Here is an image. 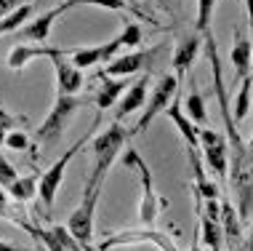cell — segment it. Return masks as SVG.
Masks as SVG:
<instances>
[{"label": "cell", "mask_w": 253, "mask_h": 251, "mask_svg": "<svg viewBox=\"0 0 253 251\" xmlns=\"http://www.w3.org/2000/svg\"><path fill=\"white\" fill-rule=\"evenodd\" d=\"M131 134L126 128H120V120H115L112 126H107L101 134L91 139V152H93V171L88 176L91 185H104L109 168L115 166V160L120 158V152L126 150V142Z\"/></svg>", "instance_id": "cell-1"}, {"label": "cell", "mask_w": 253, "mask_h": 251, "mask_svg": "<svg viewBox=\"0 0 253 251\" xmlns=\"http://www.w3.org/2000/svg\"><path fill=\"white\" fill-rule=\"evenodd\" d=\"M123 166L128 171H133L141 182V201H139V222L144 227H155L157 219H160L163 208H168V201H163L155 190V179H152V171H149L147 160L141 158L136 150H126L123 155Z\"/></svg>", "instance_id": "cell-2"}, {"label": "cell", "mask_w": 253, "mask_h": 251, "mask_svg": "<svg viewBox=\"0 0 253 251\" xmlns=\"http://www.w3.org/2000/svg\"><path fill=\"white\" fill-rule=\"evenodd\" d=\"M88 97H67V94H56V99H53V107L48 110L45 115V120L40 123V128L35 131V142L40 145H56L61 139V134H64L67 123H70V118L75 112L80 110L83 104H88Z\"/></svg>", "instance_id": "cell-3"}, {"label": "cell", "mask_w": 253, "mask_h": 251, "mask_svg": "<svg viewBox=\"0 0 253 251\" xmlns=\"http://www.w3.org/2000/svg\"><path fill=\"white\" fill-rule=\"evenodd\" d=\"M181 91V80L176 78V72L170 75V72H166V75L157 78V83L152 86V94L147 97V104H144V112H141V118L136 120V126L131 128V137H139V134H144L149 126L157 120V115H163L170 107V101H173V97Z\"/></svg>", "instance_id": "cell-4"}, {"label": "cell", "mask_w": 253, "mask_h": 251, "mask_svg": "<svg viewBox=\"0 0 253 251\" xmlns=\"http://www.w3.org/2000/svg\"><path fill=\"white\" fill-rule=\"evenodd\" d=\"M93 137V128L85 134V137H80L75 145L70 147V150H64L56 158V163H53L51 168H45L43 174H40V185H38V198L43 201V206L53 208V203H56V195H59V190H61V182H64V174H67V166L72 163V158L78 155V150H83V147L88 145V139Z\"/></svg>", "instance_id": "cell-5"}, {"label": "cell", "mask_w": 253, "mask_h": 251, "mask_svg": "<svg viewBox=\"0 0 253 251\" xmlns=\"http://www.w3.org/2000/svg\"><path fill=\"white\" fill-rule=\"evenodd\" d=\"M139 243H152L157 251H179L176 241L170 238L168 233L157 227H136V230H118V233H109L104 241L99 243L101 251H109V249H118V246H139Z\"/></svg>", "instance_id": "cell-6"}, {"label": "cell", "mask_w": 253, "mask_h": 251, "mask_svg": "<svg viewBox=\"0 0 253 251\" xmlns=\"http://www.w3.org/2000/svg\"><path fill=\"white\" fill-rule=\"evenodd\" d=\"M101 187L104 185H91V182H85L83 198H80L78 208H75L70 214V219H67L70 233L80 243L93 241V222H96V206H99V198H101Z\"/></svg>", "instance_id": "cell-7"}, {"label": "cell", "mask_w": 253, "mask_h": 251, "mask_svg": "<svg viewBox=\"0 0 253 251\" xmlns=\"http://www.w3.org/2000/svg\"><path fill=\"white\" fill-rule=\"evenodd\" d=\"M200 152L208 171H213L216 179H227L229 168V142L227 134H218L216 128H200Z\"/></svg>", "instance_id": "cell-8"}, {"label": "cell", "mask_w": 253, "mask_h": 251, "mask_svg": "<svg viewBox=\"0 0 253 251\" xmlns=\"http://www.w3.org/2000/svg\"><path fill=\"white\" fill-rule=\"evenodd\" d=\"M163 53V46H155V49H144V51H131V53H118L112 62L104 64L101 75H112V78H128L139 70L152 72V67L157 64Z\"/></svg>", "instance_id": "cell-9"}, {"label": "cell", "mask_w": 253, "mask_h": 251, "mask_svg": "<svg viewBox=\"0 0 253 251\" xmlns=\"http://www.w3.org/2000/svg\"><path fill=\"white\" fill-rule=\"evenodd\" d=\"M229 185L235 190L237 211H240L243 222H248L251 214H253V150H251L248 158L240 160V163H232Z\"/></svg>", "instance_id": "cell-10"}, {"label": "cell", "mask_w": 253, "mask_h": 251, "mask_svg": "<svg viewBox=\"0 0 253 251\" xmlns=\"http://www.w3.org/2000/svg\"><path fill=\"white\" fill-rule=\"evenodd\" d=\"M70 53H72V49L64 46V51H61L59 56H53L51 64H53V72H56V94L75 97V94H80V88H83V70L70 62Z\"/></svg>", "instance_id": "cell-11"}, {"label": "cell", "mask_w": 253, "mask_h": 251, "mask_svg": "<svg viewBox=\"0 0 253 251\" xmlns=\"http://www.w3.org/2000/svg\"><path fill=\"white\" fill-rule=\"evenodd\" d=\"M64 51V46H43V43H16L13 49L8 51V59H5V64L11 67V70L22 72L27 64L32 62V59H53L59 56V53Z\"/></svg>", "instance_id": "cell-12"}, {"label": "cell", "mask_w": 253, "mask_h": 251, "mask_svg": "<svg viewBox=\"0 0 253 251\" xmlns=\"http://www.w3.org/2000/svg\"><path fill=\"white\" fill-rule=\"evenodd\" d=\"M203 43H205V38H203V32H197V30L192 32V35H184L179 43H176L173 53H170V64H173V72H176V78H179V80H184L187 70L195 64V59H197V53H200Z\"/></svg>", "instance_id": "cell-13"}, {"label": "cell", "mask_w": 253, "mask_h": 251, "mask_svg": "<svg viewBox=\"0 0 253 251\" xmlns=\"http://www.w3.org/2000/svg\"><path fill=\"white\" fill-rule=\"evenodd\" d=\"M229 64L235 67V83H243L253 75V43L243 35L240 27H235V40L229 49Z\"/></svg>", "instance_id": "cell-14"}, {"label": "cell", "mask_w": 253, "mask_h": 251, "mask_svg": "<svg viewBox=\"0 0 253 251\" xmlns=\"http://www.w3.org/2000/svg\"><path fill=\"white\" fill-rule=\"evenodd\" d=\"M181 107H184V99H181V91H179L173 97V101H170V107L166 110V115L170 118V123L176 126V131L181 134L184 145H187L189 150H200V126H195L192 118H189Z\"/></svg>", "instance_id": "cell-15"}, {"label": "cell", "mask_w": 253, "mask_h": 251, "mask_svg": "<svg viewBox=\"0 0 253 251\" xmlns=\"http://www.w3.org/2000/svg\"><path fill=\"white\" fill-rule=\"evenodd\" d=\"M67 11V5L61 3L56 5V8H51V11H45V13H40V16L35 19H30L22 30H16L13 35H16V40H30V43H45L51 35V27H53V19H59L61 13Z\"/></svg>", "instance_id": "cell-16"}, {"label": "cell", "mask_w": 253, "mask_h": 251, "mask_svg": "<svg viewBox=\"0 0 253 251\" xmlns=\"http://www.w3.org/2000/svg\"><path fill=\"white\" fill-rule=\"evenodd\" d=\"M147 91H149V72H144V75H141L139 80H133V83L128 86V91L123 94L118 110H115V120H123V118H128V115L144 110L147 97H149Z\"/></svg>", "instance_id": "cell-17"}, {"label": "cell", "mask_w": 253, "mask_h": 251, "mask_svg": "<svg viewBox=\"0 0 253 251\" xmlns=\"http://www.w3.org/2000/svg\"><path fill=\"white\" fill-rule=\"evenodd\" d=\"M221 230H224V243H227L229 249H237L245 238L243 216L229 201H221Z\"/></svg>", "instance_id": "cell-18"}, {"label": "cell", "mask_w": 253, "mask_h": 251, "mask_svg": "<svg viewBox=\"0 0 253 251\" xmlns=\"http://www.w3.org/2000/svg\"><path fill=\"white\" fill-rule=\"evenodd\" d=\"M99 80V91H96V107H99V112H104L109 110V107H115V101H118L123 97V88L128 86V80L126 78H112V75H96Z\"/></svg>", "instance_id": "cell-19"}, {"label": "cell", "mask_w": 253, "mask_h": 251, "mask_svg": "<svg viewBox=\"0 0 253 251\" xmlns=\"http://www.w3.org/2000/svg\"><path fill=\"white\" fill-rule=\"evenodd\" d=\"M197 225H200V238L203 246L208 251H221L227 243H224V230H221V219H213V216L197 211Z\"/></svg>", "instance_id": "cell-20"}, {"label": "cell", "mask_w": 253, "mask_h": 251, "mask_svg": "<svg viewBox=\"0 0 253 251\" xmlns=\"http://www.w3.org/2000/svg\"><path fill=\"white\" fill-rule=\"evenodd\" d=\"M38 185H40V179L35 174H27V176H19L13 185L5 190V193L11 195V201L13 203H30L32 198L38 195Z\"/></svg>", "instance_id": "cell-21"}, {"label": "cell", "mask_w": 253, "mask_h": 251, "mask_svg": "<svg viewBox=\"0 0 253 251\" xmlns=\"http://www.w3.org/2000/svg\"><path fill=\"white\" fill-rule=\"evenodd\" d=\"M184 110H187V115L192 118L195 126L203 128L205 123H208V110H205V99H203L200 88H192V91H189L187 101H184Z\"/></svg>", "instance_id": "cell-22"}, {"label": "cell", "mask_w": 253, "mask_h": 251, "mask_svg": "<svg viewBox=\"0 0 253 251\" xmlns=\"http://www.w3.org/2000/svg\"><path fill=\"white\" fill-rule=\"evenodd\" d=\"M32 19V3L19 5L16 11H11L5 19H0V35H8V32H16Z\"/></svg>", "instance_id": "cell-23"}, {"label": "cell", "mask_w": 253, "mask_h": 251, "mask_svg": "<svg viewBox=\"0 0 253 251\" xmlns=\"http://www.w3.org/2000/svg\"><path fill=\"white\" fill-rule=\"evenodd\" d=\"M251 86H253V75H248L240 83V88H237V97H235V110H232V115H235V123H243L245 118H248L251 112Z\"/></svg>", "instance_id": "cell-24"}, {"label": "cell", "mask_w": 253, "mask_h": 251, "mask_svg": "<svg viewBox=\"0 0 253 251\" xmlns=\"http://www.w3.org/2000/svg\"><path fill=\"white\" fill-rule=\"evenodd\" d=\"M216 3H218V0H197V19H195V30L197 32H208L211 30Z\"/></svg>", "instance_id": "cell-25"}, {"label": "cell", "mask_w": 253, "mask_h": 251, "mask_svg": "<svg viewBox=\"0 0 253 251\" xmlns=\"http://www.w3.org/2000/svg\"><path fill=\"white\" fill-rule=\"evenodd\" d=\"M118 38H120L123 49H136V46L144 43V30H141L139 22H128L126 27H123V32H120Z\"/></svg>", "instance_id": "cell-26"}, {"label": "cell", "mask_w": 253, "mask_h": 251, "mask_svg": "<svg viewBox=\"0 0 253 251\" xmlns=\"http://www.w3.org/2000/svg\"><path fill=\"white\" fill-rule=\"evenodd\" d=\"M67 11L75 5H96V8H107V11H128V0H67Z\"/></svg>", "instance_id": "cell-27"}, {"label": "cell", "mask_w": 253, "mask_h": 251, "mask_svg": "<svg viewBox=\"0 0 253 251\" xmlns=\"http://www.w3.org/2000/svg\"><path fill=\"white\" fill-rule=\"evenodd\" d=\"M5 147L13 150V152H22V150H30L32 142H30V137H27L24 128H11V131L5 134Z\"/></svg>", "instance_id": "cell-28"}, {"label": "cell", "mask_w": 253, "mask_h": 251, "mask_svg": "<svg viewBox=\"0 0 253 251\" xmlns=\"http://www.w3.org/2000/svg\"><path fill=\"white\" fill-rule=\"evenodd\" d=\"M16 179H19V174H16V168H13V163H11V160H5L3 155H0V187L8 190Z\"/></svg>", "instance_id": "cell-29"}, {"label": "cell", "mask_w": 253, "mask_h": 251, "mask_svg": "<svg viewBox=\"0 0 253 251\" xmlns=\"http://www.w3.org/2000/svg\"><path fill=\"white\" fill-rule=\"evenodd\" d=\"M16 126H27V118L24 115H13L0 104V128H3V131H11V128H16Z\"/></svg>", "instance_id": "cell-30"}, {"label": "cell", "mask_w": 253, "mask_h": 251, "mask_svg": "<svg viewBox=\"0 0 253 251\" xmlns=\"http://www.w3.org/2000/svg\"><path fill=\"white\" fill-rule=\"evenodd\" d=\"M24 3H30V0H0V19H5L11 11H16Z\"/></svg>", "instance_id": "cell-31"}, {"label": "cell", "mask_w": 253, "mask_h": 251, "mask_svg": "<svg viewBox=\"0 0 253 251\" xmlns=\"http://www.w3.org/2000/svg\"><path fill=\"white\" fill-rule=\"evenodd\" d=\"M235 251H253V225H251V233L245 235L243 243H240V246H237Z\"/></svg>", "instance_id": "cell-32"}, {"label": "cell", "mask_w": 253, "mask_h": 251, "mask_svg": "<svg viewBox=\"0 0 253 251\" xmlns=\"http://www.w3.org/2000/svg\"><path fill=\"white\" fill-rule=\"evenodd\" d=\"M189 251H203V238H200V225L195 227V235H192V246Z\"/></svg>", "instance_id": "cell-33"}, {"label": "cell", "mask_w": 253, "mask_h": 251, "mask_svg": "<svg viewBox=\"0 0 253 251\" xmlns=\"http://www.w3.org/2000/svg\"><path fill=\"white\" fill-rule=\"evenodd\" d=\"M0 251H32V249L16 246V243H8V241H0Z\"/></svg>", "instance_id": "cell-34"}, {"label": "cell", "mask_w": 253, "mask_h": 251, "mask_svg": "<svg viewBox=\"0 0 253 251\" xmlns=\"http://www.w3.org/2000/svg\"><path fill=\"white\" fill-rule=\"evenodd\" d=\"M245 13H248V22L253 27V0H245Z\"/></svg>", "instance_id": "cell-35"}, {"label": "cell", "mask_w": 253, "mask_h": 251, "mask_svg": "<svg viewBox=\"0 0 253 251\" xmlns=\"http://www.w3.org/2000/svg\"><path fill=\"white\" fill-rule=\"evenodd\" d=\"M83 251H101V249L93 246V243H83Z\"/></svg>", "instance_id": "cell-36"}, {"label": "cell", "mask_w": 253, "mask_h": 251, "mask_svg": "<svg viewBox=\"0 0 253 251\" xmlns=\"http://www.w3.org/2000/svg\"><path fill=\"white\" fill-rule=\"evenodd\" d=\"M5 134H8V131H3V128H0V147H5Z\"/></svg>", "instance_id": "cell-37"}, {"label": "cell", "mask_w": 253, "mask_h": 251, "mask_svg": "<svg viewBox=\"0 0 253 251\" xmlns=\"http://www.w3.org/2000/svg\"><path fill=\"white\" fill-rule=\"evenodd\" d=\"M248 147H251V150H253V137H251V142H248Z\"/></svg>", "instance_id": "cell-38"}, {"label": "cell", "mask_w": 253, "mask_h": 251, "mask_svg": "<svg viewBox=\"0 0 253 251\" xmlns=\"http://www.w3.org/2000/svg\"><path fill=\"white\" fill-rule=\"evenodd\" d=\"M251 43H253V27H251Z\"/></svg>", "instance_id": "cell-39"}, {"label": "cell", "mask_w": 253, "mask_h": 251, "mask_svg": "<svg viewBox=\"0 0 253 251\" xmlns=\"http://www.w3.org/2000/svg\"><path fill=\"white\" fill-rule=\"evenodd\" d=\"M0 38H3V35H0Z\"/></svg>", "instance_id": "cell-40"}]
</instances>
